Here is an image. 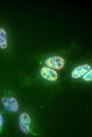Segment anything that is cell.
I'll list each match as a JSON object with an SVG mask.
<instances>
[{
    "instance_id": "8",
    "label": "cell",
    "mask_w": 92,
    "mask_h": 137,
    "mask_svg": "<svg viewBox=\"0 0 92 137\" xmlns=\"http://www.w3.org/2000/svg\"><path fill=\"white\" fill-rule=\"evenodd\" d=\"M3 123V119L2 116L0 113V128L2 125Z\"/></svg>"
},
{
    "instance_id": "7",
    "label": "cell",
    "mask_w": 92,
    "mask_h": 137,
    "mask_svg": "<svg viewBox=\"0 0 92 137\" xmlns=\"http://www.w3.org/2000/svg\"><path fill=\"white\" fill-rule=\"evenodd\" d=\"M83 79L87 81H91L92 80V70L91 69L82 76Z\"/></svg>"
},
{
    "instance_id": "2",
    "label": "cell",
    "mask_w": 92,
    "mask_h": 137,
    "mask_svg": "<svg viewBox=\"0 0 92 137\" xmlns=\"http://www.w3.org/2000/svg\"><path fill=\"white\" fill-rule=\"evenodd\" d=\"M31 120L29 115L26 112L21 113L18 119L20 129L24 133L27 134L30 132V125Z\"/></svg>"
},
{
    "instance_id": "1",
    "label": "cell",
    "mask_w": 92,
    "mask_h": 137,
    "mask_svg": "<svg viewBox=\"0 0 92 137\" xmlns=\"http://www.w3.org/2000/svg\"><path fill=\"white\" fill-rule=\"evenodd\" d=\"M44 63L48 67L53 69L60 70L64 67L65 61L62 57L58 56H53L47 58Z\"/></svg>"
},
{
    "instance_id": "6",
    "label": "cell",
    "mask_w": 92,
    "mask_h": 137,
    "mask_svg": "<svg viewBox=\"0 0 92 137\" xmlns=\"http://www.w3.org/2000/svg\"><path fill=\"white\" fill-rule=\"evenodd\" d=\"M7 34L6 30L0 27V49H4L7 46Z\"/></svg>"
},
{
    "instance_id": "3",
    "label": "cell",
    "mask_w": 92,
    "mask_h": 137,
    "mask_svg": "<svg viewBox=\"0 0 92 137\" xmlns=\"http://www.w3.org/2000/svg\"><path fill=\"white\" fill-rule=\"evenodd\" d=\"M1 101L4 108L10 112H16L19 109L18 102L13 97H3L1 99Z\"/></svg>"
},
{
    "instance_id": "5",
    "label": "cell",
    "mask_w": 92,
    "mask_h": 137,
    "mask_svg": "<svg viewBox=\"0 0 92 137\" xmlns=\"http://www.w3.org/2000/svg\"><path fill=\"white\" fill-rule=\"evenodd\" d=\"M91 69V66L88 64H84L78 66L74 68L72 71L71 77L74 79L79 78L82 76Z\"/></svg>"
},
{
    "instance_id": "4",
    "label": "cell",
    "mask_w": 92,
    "mask_h": 137,
    "mask_svg": "<svg viewBox=\"0 0 92 137\" xmlns=\"http://www.w3.org/2000/svg\"><path fill=\"white\" fill-rule=\"evenodd\" d=\"M40 73L43 78L50 81H56L58 77V74L56 71L48 67H42L40 71Z\"/></svg>"
}]
</instances>
